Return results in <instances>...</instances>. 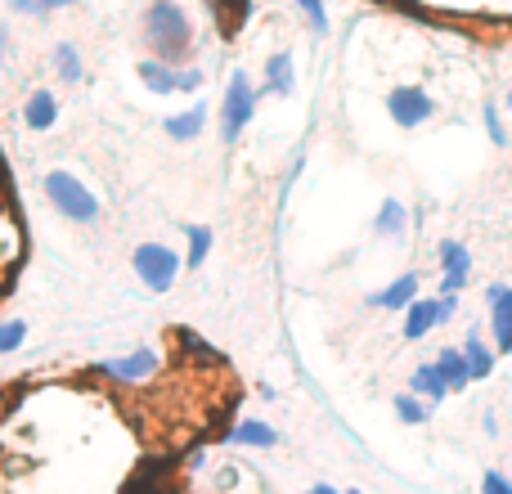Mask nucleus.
Returning a JSON list of instances; mask_svg holds the SVG:
<instances>
[{"label":"nucleus","instance_id":"f257e3e1","mask_svg":"<svg viewBox=\"0 0 512 494\" xmlns=\"http://www.w3.org/2000/svg\"><path fill=\"white\" fill-rule=\"evenodd\" d=\"M140 36L153 59L176 63V68L189 63V54H194V23H189V14L176 0H153L140 18Z\"/></svg>","mask_w":512,"mask_h":494},{"label":"nucleus","instance_id":"f03ea898","mask_svg":"<svg viewBox=\"0 0 512 494\" xmlns=\"http://www.w3.org/2000/svg\"><path fill=\"white\" fill-rule=\"evenodd\" d=\"M41 194H45V203H50L54 212H59L63 221H72V225H95L99 216H104V203L95 198V189H90L81 176H72L68 167L45 171Z\"/></svg>","mask_w":512,"mask_h":494},{"label":"nucleus","instance_id":"7ed1b4c3","mask_svg":"<svg viewBox=\"0 0 512 494\" xmlns=\"http://www.w3.org/2000/svg\"><path fill=\"white\" fill-rule=\"evenodd\" d=\"M256 104H261V95H256L248 68H234L230 81H225V99H221V144L243 140V131H248L256 117Z\"/></svg>","mask_w":512,"mask_h":494},{"label":"nucleus","instance_id":"20e7f679","mask_svg":"<svg viewBox=\"0 0 512 494\" xmlns=\"http://www.w3.org/2000/svg\"><path fill=\"white\" fill-rule=\"evenodd\" d=\"M131 270L149 292H171L180 279V270H185V256L167 243H140L131 252Z\"/></svg>","mask_w":512,"mask_h":494},{"label":"nucleus","instance_id":"39448f33","mask_svg":"<svg viewBox=\"0 0 512 494\" xmlns=\"http://www.w3.org/2000/svg\"><path fill=\"white\" fill-rule=\"evenodd\" d=\"M436 99H432V90H423V86H396L387 95V117L400 126V131H418V126H427L436 117Z\"/></svg>","mask_w":512,"mask_h":494},{"label":"nucleus","instance_id":"423d86ee","mask_svg":"<svg viewBox=\"0 0 512 494\" xmlns=\"http://www.w3.org/2000/svg\"><path fill=\"white\" fill-rule=\"evenodd\" d=\"M441 297L450 292V297H459L463 288H468V274H472V252L463 247L459 239H445L441 243Z\"/></svg>","mask_w":512,"mask_h":494},{"label":"nucleus","instance_id":"0eeeda50","mask_svg":"<svg viewBox=\"0 0 512 494\" xmlns=\"http://www.w3.org/2000/svg\"><path fill=\"white\" fill-rule=\"evenodd\" d=\"M486 306H490V333H495V351L512 355V288L508 283H490L486 288Z\"/></svg>","mask_w":512,"mask_h":494},{"label":"nucleus","instance_id":"6e6552de","mask_svg":"<svg viewBox=\"0 0 512 494\" xmlns=\"http://www.w3.org/2000/svg\"><path fill=\"white\" fill-rule=\"evenodd\" d=\"M95 373H104V378H113V382H144V378L158 373V355L153 351H131V355H117V360L95 364Z\"/></svg>","mask_w":512,"mask_h":494},{"label":"nucleus","instance_id":"1a4fd4ad","mask_svg":"<svg viewBox=\"0 0 512 494\" xmlns=\"http://www.w3.org/2000/svg\"><path fill=\"white\" fill-rule=\"evenodd\" d=\"M292 90H297V68H292V54L288 50H274L270 59H265V81L256 86V95H279L288 99Z\"/></svg>","mask_w":512,"mask_h":494},{"label":"nucleus","instance_id":"9d476101","mask_svg":"<svg viewBox=\"0 0 512 494\" xmlns=\"http://www.w3.org/2000/svg\"><path fill=\"white\" fill-rule=\"evenodd\" d=\"M23 126L27 131H54V126H59V95L36 86L32 95L23 99Z\"/></svg>","mask_w":512,"mask_h":494},{"label":"nucleus","instance_id":"9b49d317","mask_svg":"<svg viewBox=\"0 0 512 494\" xmlns=\"http://www.w3.org/2000/svg\"><path fill=\"white\" fill-rule=\"evenodd\" d=\"M135 72H140V86L149 90V95H162V99L180 95V68L176 63H162V59H153L149 54V59L135 63Z\"/></svg>","mask_w":512,"mask_h":494},{"label":"nucleus","instance_id":"f8f14e48","mask_svg":"<svg viewBox=\"0 0 512 494\" xmlns=\"http://www.w3.org/2000/svg\"><path fill=\"white\" fill-rule=\"evenodd\" d=\"M364 301H369L373 310H409V306L418 301V274H414V270H409V274H396L387 288H382V292H369Z\"/></svg>","mask_w":512,"mask_h":494},{"label":"nucleus","instance_id":"ddd939ff","mask_svg":"<svg viewBox=\"0 0 512 494\" xmlns=\"http://www.w3.org/2000/svg\"><path fill=\"white\" fill-rule=\"evenodd\" d=\"M203 126H207V104H189V108H180V113L162 117V131H167L176 144L203 140Z\"/></svg>","mask_w":512,"mask_h":494},{"label":"nucleus","instance_id":"4468645a","mask_svg":"<svg viewBox=\"0 0 512 494\" xmlns=\"http://www.w3.org/2000/svg\"><path fill=\"white\" fill-rule=\"evenodd\" d=\"M50 68L63 86H81L86 81V59H81V45L77 41H54L50 50Z\"/></svg>","mask_w":512,"mask_h":494},{"label":"nucleus","instance_id":"2eb2a0df","mask_svg":"<svg viewBox=\"0 0 512 494\" xmlns=\"http://www.w3.org/2000/svg\"><path fill=\"white\" fill-rule=\"evenodd\" d=\"M225 441L243 445V450H274V445H279V427L261 423V418H243V423H234L230 432H225Z\"/></svg>","mask_w":512,"mask_h":494},{"label":"nucleus","instance_id":"dca6fc26","mask_svg":"<svg viewBox=\"0 0 512 494\" xmlns=\"http://www.w3.org/2000/svg\"><path fill=\"white\" fill-rule=\"evenodd\" d=\"M436 369H441L445 387H450V396H459V391L472 387V373H468V360H463V346H445V351H436Z\"/></svg>","mask_w":512,"mask_h":494},{"label":"nucleus","instance_id":"f3484780","mask_svg":"<svg viewBox=\"0 0 512 494\" xmlns=\"http://www.w3.org/2000/svg\"><path fill=\"white\" fill-rule=\"evenodd\" d=\"M463 360H468V373H472V382H486L490 373H495V346L490 342H481V328H472L468 333V342H463Z\"/></svg>","mask_w":512,"mask_h":494},{"label":"nucleus","instance_id":"a211bd4d","mask_svg":"<svg viewBox=\"0 0 512 494\" xmlns=\"http://www.w3.org/2000/svg\"><path fill=\"white\" fill-rule=\"evenodd\" d=\"M432 328H441V324H436V297H418L414 306L405 310V324H400V333H405V342H423Z\"/></svg>","mask_w":512,"mask_h":494},{"label":"nucleus","instance_id":"6ab92c4d","mask_svg":"<svg viewBox=\"0 0 512 494\" xmlns=\"http://www.w3.org/2000/svg\"><path fill=\"white\" fill-rule=\"evenodd\" d=\"M373 234H378V239H405L409 234V207L400 203V198H387V203L378 207V216H373Z\"/></svg>","mask_w":512,"mask_h":494},{"label":"nucleus","instance_id":"aec40b11","mask_svg":"<svg viewBox=\"0 0 512 494\" xmlns=\"http://www.w3.org/2000/svg\"><path fill=\"white\" fill-rule=\"evenodd\" d=\"M409 391H414V396H423L427 405H441V400L450 396V387H445L441 369H436L432 360H427V364H418V369H414V378H409Z\"/></svg>","mask_w":512,"mask_h":494},{"label":"nucleus","instance_id":"412c9836","mask_svg":"<svg viewBox=\"0 0 512 494\" xmlns=\"http://www.w3.org/2000/svg\"><path fill=\"white\" fill-rule=\"evenodd\" d=\"M212 243H216V234H212V225H185V270H203V261L212 256Z\"/></svg>","mask_w":512,"mask_h":494},{"label":"nucleus","instance_id":"4be33fe9","mask_svg":"<svg viewBox=\"0 0 512 494\" xmlns=\"http://www.w3.org/2000/svg\"><path fill=\"white\" fill-rule=\"evenodd\" d=\"M391 409H396V418L405 427H423V423H432V409L436 405H427V400L414 396V391H400V396L391 400Z\"/></svg>","mask_w":512,"mask_h":494},{"label":"nucleus","instance_id":"5701e85b","mask_svg":"<svg viewBox=\"0 0 512 494\" xmlns=\"http://www.w3.org/2000/svg\"><path fill=\"white\" fill-rule=\"evenodd\" d=\"M481 126H486V135H490V144H495V149H508V144H512V135L504 126V113H499L495 104H481Z\"/></svg>","mask_w":512,"mask_h":494},{"label":"nucleus","instance_id":"b1692460","mask_svg":"<svg viewBox=\"0 0 512 494\" xmlns=\"http://www.w3.org/2000/svg\"><path fill=\"white\" fill-rule=\"evenodd\" d=\"M292 5L301 9V18H306V27L315 36H328V9H324V0H292Z\"/></svg>","mask_w":512,"mask_h":494},{"label":"nucleus","instance_id":"393cba45","mask_svg":"<svg viewBox=\"0 0 512 494\" xmlns=\"http://www.w3.org/2000/svg\"><path fill=\"white\" fill-rule=\"evenodd\" d=\"M27 342V324L23 319H0V355H14Z\"/></svg>","mask_w":512,"mask_h":494},{"label":"nucleus","instance_id":"a878e982","mask_svg":"<svg viewBox=\"0 0 512 494\" xmlns=\"http://www.w3.org/2000/svg\"><path fill=\"white\" fill-rule=\"evenodd\" d=\"M5 5L18 18H50V0H5Z\"/></svg>","mask_w":512,"mask_h":494},{"label":"nucleus","instance_id":"bb28decb","mask_svg":"<svg viewBox=\"0 0 512 494\" xmlns=\"http://www.w3.org/2000/svg\"><path fill=\"white\" fill-rule=\"evenodd\" d=\"M207 81L203 68H194V63H180V95H198Z\"/></svg>","mask_w":512,"mask_h":494},{"label":"nucleus","instance_id":"cd10ccee","mask_svg":"<svg viewBox=\"0 0 512 494\" xmlns=\"http://www.w3.org/2000/svg\"><path fill=\"white\" fill-rule=\"evenodd\" d=\"M216 9H221V18H225V36H230V27H234V18H243V14H252V0H216Z\"/></svg>","mask_w":512,"mask_h":494},{"label":"nucleus","instance_id":"c85d7f7f","mask_svg":"<svg viewBox=\"0 0 512 494\" xmlns=\"http://www.w3.org/2000/svg\"><path fill=\"white\" fill-rule=\"evenodd\" d=\"M481 494H512V481L499 468H486L481 472Z\"/></svg>","mask_w":512,"mask_h":494},{"label":"nucleus","instance_id":"c756f323","mask_svg":"<svg viewBox=\"0 0 512 494\" xmlns=\"http://www.w3.org/2000/svg\"><path fill=\"white\" fill-rule=\"evenodd\" d=\"M454 315H459V297H450V292L436 297V324H450Z\"/></svg>","mask_w":512,"mask_h":494},{"label":"nucleus","instance_id":"7c9ffc66","mask_svg":"<svg viewBox=\"0 0 512 494\" xmlns=\"http://www.w3.org/2000/svg\"><path fill=\"white\" fill-rule=\"evenodd\" d=\"M9 63V23H0V68Z\"/></svg>","mask_w":512,"mask_h":494},{"label":"nucleus","instance_id":"2f4dec72","mask_svg":"<svg viewBox=\"0 0 512 494\" xmlns=\"http://www.w3.org/2000/svg\"><path fill=\"white\" fill-rule=\"evenodd\" d=\"M234 481H239V472H234V468H221V477H216V486H221V490H234Z\"/></svg>","mask_w":512,"mask_h":494},{"label":"nucleus","instance_id":"473e14b6","mask_svg":"<svg viewBox=\"0 0 512 494\" xmlns=\"http://www.w3.org/2000/svg\"><path fill=\"white\" fill-rule=\"evenodd\" d=\"M81 0H50V14H59V9H77Z\"/></svg>","mask_w":512,"mask_h":494},{"label":"nucleus","instance_id":"72a5a7b5","mask_svg":"<svg viewBox=\"0 0 512 494\" xmlns=\"http://www.w3.org/2000/svg\"><path fill=\"white\" fill-rule=\"evenodd\" d=\"M306 494H342V490H333V486H324V481H319V486H310Z\"/></svg>","mask_w":512,"mask_h":494},{"label":"nucleus","instance_id":"f704fd0d","mask_svg":"<svg viewBox=\"0 0 512 494\" xmlns=\"http://www.w3.org/2000/svg\"><path fill=\"white\" fill-rule=\"evenodd\" d=\"M504 104H508V108H512V86H508V95H504Z\"/></svg>","mask_w":512,"mask_h":494},{"label":"nucleus","instance_id":"c9c22d12","mask_svg":"<svg viewBox=\"0 0 512 494\" xmlns=\"http://www.w3.org/2000/svg\"><path fill=\"white\" fill-rule=\"evenodd\" d=\"M342 494H360V490H342Z\"/></svg>","mask_w":512,"mask_h":494},{"label":"nucleus","instance_id":"e433bc0d","mask_svg":"<svg viewBox=\"0 0 512 494\" xmlns=\"http://www.w3.org/2000/svg\"><path fill=\"white\" fill-rule=\"evenodd\" d=\"M508 176H512V171H508Z\"/></svg>","mask_w":512,"mask_h":494}]
</instances>
